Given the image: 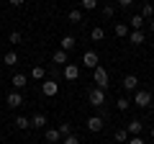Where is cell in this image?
Returning <instances> with one entry per match:
<instances>
[{
  "label": "cell",
  "mask_w": 154,
  "mask_h": 144,
  "mask_svg": "<svg viewBox=\"0 0 154 144\" xmlns=\"http://www.w3.org/2000/svg\"><path fill=\"white\" fill-rule=\"evenodd\" d=\"M108 77H110V75H108V70H105V67L103 64H98V67H95V70H93V83H95V88H108Z\"/></svg>",
  "instance_id": "6da1fadb"
},
{
  "label": "cell",
  "mask_w": 154,
  "mask_h": 144,
  "mask_svg": "<svg viewBox=\"0 0 154 144\" xmlns=\"http://www.w3.org/2000/svg\"><path fill=\"white\" fill-rule=\"evenodd\" d=\"M88 100H90V105H95V108H103L105 105V90L103 88H93L88 93Z\"/></svg>",
  "instance_id": "7a4b0ae2"
},
{
  "label": "cell",
  "mask_w": 154,
  "mask_h": 144,
  "mask_svg": "<svg viewBox=\"0 0 154 144\" xmlns=\"http://www.w3.org/2000/svg\"><path fill=\"white\" fill-rule=\"evenodd\" d=\"M41 93H44V98H54V95L59 93V83H57L54 77H46L44 83H41Z\"/></svg>",
  "instance_id": "3957f363"
},
{
  "label": "cell",
  "mask_w": 154,
  "mask_h": 144,
  "mask_svg": "<svg viewBox=\"0 0 154 144\" xmlns=\"http://www.w3.org/2000/svg\"><path fill=\"white\" fill-rule=\"evenodd\" d=\"M134 103H136L139 108H149V105H152V93H149V90H141V88H139L136 93H134Z\"/></svg>",
  "instance_id": "277c9868"
},
{
  "label": "cell",
  "mask_w": 154,
  "mask_h": 144,
  "mask_svg": "<svg viewBox=\"0 0 154 144\" xmlns=\"http://www.w3.org/2000/svg\"><path fill=\"white\" fill-rule=\"evenodd\" d=\"M100 64V57H98V52H85L82 54V67H88V70H95V67Z\"/></svg>",
  "instance_id": "5b68a950"
},
{
  "label": "cell",
  "mask_w": 154,
  "mask_h": 144,
  "mask_svg": "<svg viewBox=\"0 0 154 144\" xmlns=\"http://www.w3.org/2000/svg\"><path fill=\"white\" fill-rule=\"evenodd\" d=\"M5 103H8V108H21V105H23V95H21V90H13V93H8Z\"/></svg>",
  "instance_id": "8992f818"
},
{
  "label": "cell",
  "mask_w": 154,
  "mask_h": 144,
  "mask_svg": "<svg viewBox=\"0 0 154 144\" xmlns=\"http://www.w3.org/2000/svg\"><path fill=\"white\" fill-rule=\"evenodd\" d=\"M85 124H88V131L98 134V131H103V124H105V121H103V116H90Z\"/></svg>",
  "instance_id": "52a82bcc"
},
{
  "label": "cell",
  "mask_w": 154,
  "mask_h": 144,
  "mask_svg": "<svg viewBox=\"0 0 154 144\" xmlns=\"http://www.w3.org/2000/svg\"><path fill=\"white\" fill-rule=\"evenodd\" d=\"M144 23H146V18H144L141 13H136V16H131V18H128V28H131V31H141V28H144Z\"/></svg>",
  "instance_id": "ba28073f"
},
{
  "label": "cell",
  "mask_w": 154,
  "mask_h": 144,
  "mask_svg": "<svg viewBox=\"0 0 154 144\" xmlns=\"http://www.w3.org/2000/svg\"><path fill=\"white\" fill-rule=\"evenodd\" d=\"M141 129H144V124L139 121V118H131V121L126 124V131L131 134V136H141Z\"/></svg>",
  "instance_id": "9c48e42d"
},
{
  "label": "cell",
  "mask_w": 154,
  "mask_h": 144,
  "mask_svg": "<svg viewBox=\"0 0 154 144\" xmlns=\"http://www.w3.org/2000/svg\"><path fill=\"white\" fill-rule=\"evenodd\" d=\"M121 85H123V90H131V93H136V90H139V77H136V75H126Z\"/></svg>",
  "instance_id": "30bf717a"
},
{
  "label": "cell",
  "mask_w": 154,
  "mask_h": 144,
  "mask_svg": "<svg viewBox=\"0 0 154 144\" xmlns=\"http://www.w3.org/2000/svg\"><path fill=\"white\" fill-rule=\"evenodd\" d=\"M77 46V39L72 36V33H67V36H62V41H59V49H64V52H72Z\"/></svg>",
  "instance_id": "8fae6325"
},
{
  "label": "cell",
  "mask_w": 154,
  "mask_h": 144,
  "mask_svg": "<svg viewBox=\"0 0 154 144\" xmlns=\"http://www.w3.org/2000/svg\"><path fill=\"white\" fill-rule=\"evenodd\" d=\"M77 77H80V67L67 62V64H64V80H69V83H72V80H77Z\"/></svg>",
  "instance_id": "7c38bea8"
},
{
  "label": "cell",
  "mask_w": 154,
  "mask_h": 144,
  "mask_svg": "<svg viewBox=\"0 0 154 144\" xmlns=\"http://www.w3.org/2000/svg\"><path fill=\"white\" fill-rule=\"evenodd\" d=\"M11 83H13V88H16V90H23L28 85V77L23 75V72H16V75L11 77Z\"/></svg>",
  "instance_id": "4fadbf2b"
},
{
  "label": "cell",
  "mask_w": 154,
  "mask_h": 144,
  "mask_svg": "<svg viewBox=\"0 0 154 144\" xmlns=\"http://www.w3.org/2000/svg\"><path fill=\"white\" fill-rule=\"evenodd\" d=\"M31 80H36V83H44L46 80V70L41 64H33L31 67Z\"/></svg>",
  "instance_id": "5bb4252c"
},
{
  "label": "cell",
  "mask_w": 154,
  "mask_h": 144,
  "mask_svg": "<svg viewBox=\"0 0 154 144\" xmlns=\"http://www.w3.org/2000/svg\"><path fill=\"white\" fill-rule=\"evenodd\" d=\"M67 59H69V52H64V49H57L51 54V62L54 64H67Z\"/></svg>",
  "instance_id": "9a60e30c"
},
{
  "label": "cell",
  "mask_w": 154,
  "mask_h": 144,
  "mask_svg": "<svg viewBox=\"0 0 154 144\" xmlns=\"http://www.w3.org/2000/svg\"><path fill=\"white\" fill-rule=\"evenodd\" d=\"M44 139H46L49 144H59V142H62V134H59V129H46Z\"/></svg>",
  "instance_id": "2e32d148"
},
{
  "label": "cell",
  "mask_w": 154,
  "mask_h": 144,
  "mask_svg": "<svg viewBox=\"0 0 154 144\" xmlns=\"http://www.w3.org/2000/svg\"><path fill=\"white\" fill-rule=\"evenodd\" d=\"M128 41H131L134 46H141L144 41H146V36H144V31H131L128 33Z\"/></svg>",
  "instance_id": "e0dca14e"
},
{
  "label": "cell",
  "mask_w": 154,
  "mask_h": 144,
  "mask_svg": "<svg viewBox=\"0 0 154 144\" xmlns=\"http://www.w3.org/2000/svg\"><path fill=\"white\" fill-rule=\"evenodd\" d=\"M31 126L33 129H44L46 126V116H44V113H33V116H31Z\"/></svg>",
  "instance_id": "ac0fdd59"
},
{
  "label": "cell",
  "mask_w": 154,
  "mask_h": 144,
  "mask_svg": "<svg viewBox=\"0 0 154 144\" xmlns=\"http://www.w3.org/2000/svg\"><path fill=\"white\" fill-rule=\"evenodd\" d=\"M128 33H131L128 23H116V36H118V39H128Z\"/></svg>",
  "instance_id": "d6986e66"
},
{
  "label": "cell",
  "mask_w": 154,
  "mask_h": 144,
  "mask_svg": "<svg viewBox=\"0 0 154 144\" xmlns=\"http://www.w3.org/2000/svg\"><path fill=\"white\" fill-rule=\"evenodd\" d=\"M128 139H131V134L126 129H116V144H126Z\"/></svg>",
  "instance_id": "ffe728a7"
},
{
  "label": "cell",
  "mask_w": 154,
  "mask_h": 144,
  "mask_svg": "<svg viewBox=\"0 0 154 144\" xmlns=\"http://www.w3.org/2000/svg\"><path fill=\"white\" fill-rule=\"evenodd\" d=\"M13 124H16V129H21V131L23 129H31V118H26V116H16Z\"/></svg>",
  "instance_id": "44dd1931"
},
{
  "label": "cell",
  "mask_w": 154,
  "mask_h": 144,
  "mask_svg": "<svg viewBox=\"0 0 154 144\" xmlns=\"http://www.w3.org/2000/svg\"><path fill=\"white\" fill-rule=\"evenodd\" d=\"M3 64H8V67H16V64H18V54H16V52H8V54L3 57Z\"/></svg>",
  "instance_id": "7402d4cb"
},
{
  "label": "cell",
  "mask_w": 154,
  "mask_h": 144,
  "mask_svg": "<svg viewBox=\"0 0 154 144\" xmlns=\"http://www.w3.org/2000/svg\"><path fill=\"white\" fill-rule=\"evenodd\" d=\"M90 39H93V41H103V39H105V31H103L100 26H95L93 31H90Z\"/></svg>",
  "instance_id": "603a6c76"
},
{
  "label": "cell",
  "mask_w": 154,
  "mask_h": 144,
  "mask_svg": "<svg viewBox=\"0 0 154 144\" xmlns=\"http://www.w3.org/2000/svg\"><path fill=\"white\" fill-rule=\"evenodd\" d=\"M69 23H82V11H80V8L69 11Z\"/></svg>",
  "instance_id": "cb8c5ba5"
},
{
  "label": "cell",
  "mask_w": 154,
  "mask_h": 144,
  "mask_svg": "<svg viewBox=\"0 0 154 144\" xmlns=\"http://www.w3.org/2000/svg\"><path fill=\"white\" fill-rule=\"evenodd\" d=\"M59 134H62V139L69 136V134H72V124H69V121H62V124H59Z\"/></svg>",
  "instance_id": "d4e9b609"
},
{
  "label": "cell",
  "mask_w": 154,
  "mask_h": 144,
  "mask_svg": "<svg viewBox=\"0 0 154 144\" xmlns=\"http://www.w3.org/2000/svg\"><path fill=\"white\" fill-rule=\"evenodd\" d=\"M80 5H82V11H95L98 8V0H80Z\"/></svg>",
  "instance_id": "484cf974"
},
{
  "label": "cell",
  "mask_w": 154,
  "mask_h": 144,
  "mask_svg": "<svg viewBox=\"0 0 154 144\" xmlns=\"http://www.w3.org/2000/svg\"><path fill=\"white\" fill-rule=\"evenodd\" d=\"M8 41H11V44H21V41H23V33H21V31H11Z\"/></svg>",
  "instance_id": "4316f807"
},
{
  "label": "cell",
  "mask_w": 154,
  "mask_h": 144,
  "mask_svg": "<svg viewBox=\"0 0 154 144\" xmlns=\"http://www.w3.org/2000/svg\"><path fill=\"white\" fill-rule=\"evenodd\" d=\"M141 16L144 18H154V5H152V3H146V5L141 8Z\"/></svg>",
  "instance_id": "83f0119b"
},
{
  "label": "cell",
  "mask_w": 154,
  "mask_h": 144,
  "mask_svg": "<svg viewBox=\"0 0 154 144\" xmlns=\"http://www.w3.org/2000/svg\"><path fill=\"white\" fill-rule=\"evenodd\" d=\"M116 105H118V111H128L131 100H128V98H118V100H116Z\"/></svg>",
  "instance_id": "f1b7e54d"
},
{
  "label": "cell",
  "mask_w": 154,
  "mask_h": 144,
  "mask_svg": "<svg viewBox=\"0 0 154 144\" xmlns=\"http://www.w3.org/2000/svg\"><path fill=\"white\" fill-rule=\"evenodd\" d=\"M62 144H80V139H77L75 134H69V136H64V139H62Z\"/></svg>",
  "instance_id": "f546056e"
},
{
  "label": "cell",
  "mask_w": 154,
  "mask_h": 144,
  "mask_svg": "<svg viewBox=\"0 0 154 144\" xmlns=\"http://www.w3.org/2000/svg\"><path fill=\"white\" fill-rule=\"evenodd\" d=\"M113 13H116V8H113V5H103V16H105V18H110Z\"/></svg>",
  "instance_id": "4dcf8cb0"
},
{
  "label": "cell",
  "mask_w": 154,
  "mask_h": 144,
  "mask_svg": "<svg viewBox=\"0 0 154 144\" xmlns=\"http://www.w3.org/2000/svg\"><path fill=\"white\" fill-rule=\"evenodd\" d=\"M126 144H146V142H144V139L141 136H131V139H128V142Z\"/></svg>",
  "instance_id": "1f68e13d"
},
{
  "label": "cell",
  "mask_w": 154,
  "mask_h": 144,
  "mask_svg": "<svg viewBox=\"0 0 154 144\" xmlns=\"http://www.w3.org/2000/svg\"><path fill=\"white\" fill-rule=\"evenodd\" d=\"M118 5H121V8H131L134 0H118Z\"/></svg>",
  "instance_id": "d6a6232c"
},
{
  "label": "cell",
  "mask_w": 154,
  "mask_h": 144,
  "mask_svg": "<svg viewBox=\"0 0 154 144\" xmlns=\"http://www.w3.org/2000/svg\"><path fill=\"white\" fill-rule=\"evenodd\" d=\"M8 3H11V5H13V8H21V5H23V3H26V0H8Z\"/></svg>",
  "instance_id": "836d02e7"
},
{
  "label": "cell",
  "mask_w": 154,
  "mask_h": 144,
  "mask_svg": "<svg viewBox=\"0 0 154 144\" xmlns=\"http://www.w3.org/2000/svg\"><path fill=\"white\" fill-rule=\"evenodd\" d=\"M149 28H152V31H154V18H152V21H149Z\"/></svg>",
  "instance_id": "e575fe53"
},
{
  "label": "cell",
  "mask_w": 154,
  "mask_h": 144,
  "mask_svg": "<svg viewBox=\"0 0 154 144\" xmlns=\"http://www.w3.org/2000/svg\"><path fill=\"white\" fill-rule=\"evenodd\" d=\"M152 139H154V129H152Z\"/></svg>",
  "instance_id": "d590c367"
},
{
  "label": "cell",
  "mask_w": 154,
  "mask_h": 144,
  "mask_svg": "<svg viewBox=\"0 0 154 144\" xmlns=\"http://www.w3.org/2000/svg\"><path fill=\"white\" fill-rule=\"evenodd\" d=\"M0 116H3V108H0Z\"/></svg>",
  "instance_id": "8d00e7d4"
},
{
  "label": "cell",
  "mask_w": 154,
  "mask_h": 144,
  "mask_svg": "<svg viewBox=\"0 0 154 144\" xmlns=\"http://www.w3.org/2000/svg\"><path fill=\"white\" fill-rule=\"evenodd\" d=\"M0 5H3V0H0Z\"/></svg>",
  "instance_id": "74e56055"
}]
</instances>
